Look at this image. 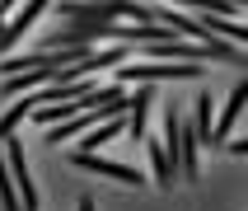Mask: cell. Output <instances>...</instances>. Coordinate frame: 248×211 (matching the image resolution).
Here are the masks:
<instances>
[{
  "mask_svg": "<svg viewBox=\"0 0 248 211\" xmlns=\"http://www.w3.org/2000/svg\"><path fill=\"white\" fill-rule=\"evenodd\" d=\"M159 80H202L197 61H131L117 70V84H159Z\"/></svg>",
  "mask_w": 248,
  "mask_h": 211,
  "instance_id": "cell-1",
  "label": "cell"
},
{
  "mask_svg": "<svg viewBox=\"0 0 248 211\" xmlns=\"http://www.w3.org/2000/svg\"><path fill=\"white\" fill-rule=\"evenodd\" d=\"M70 164L89 169V174H103V179L122 183V188H140V183H145V174H136L131 164H117V160H103L98 150H70Z\"/></svg>",
  "mask_w": 248,
  "mask_h": 211,
  "instance_id": "cell-2",
  "label": "cell"
},
{
  "mask_svg": "<svg viewBox=\"0 0 248 211\" xmlns=\"http://www.w3.org/2000/svg\"><path fill=\"white\" fill-rule=\"evenodd\" d=\"M5 164H10V179L24 197V211H38V188H33V174H28V155H24V141L10 136L5 141Z\"/></svg>",
  "mask_w": 248,
  "mask_h": 211,
  "instance_id": "cell-3",
  "label": "cell"
},
{
  "mask_svg": "<svg viewBox=\"0 0 248 211\" xmlns=\"http://www.w3.org/2000/svg\"><path fill=\"white\" fill-rule=\"evenodd\" d=\"M47 5H52V0H24V10L10 14V24L0 28V61L14 52V42H19V38H28V28L42 19V10H47Z\"/></svg>",
  "mask_w": 248,
  "mask_h": 211,
  "instance_id": "cell-4",
  "label": "cell"
},
{
  "mask_svg": "<svg viewBox=\"0 0 248 211\" xmlns=\"http://www.w3.org/2000/svg\"><path fill=\"white\" fill-rule=\"evenodd\" d=\"M244 103H248V80H239L234 89H230V98H225L220 117H216V136H211V146H225V141H230V131H234V122H239V113H244Z\"/></svg>",
  "mask_w": 248,
  "mask_h": 211,
  "instance_id": "cell-5",
  "label": "cell"
},
{
  "mask_svg": "<svg viewBox=\"0 0 248 211\" xmlns=\"http://www.w3.org/2000/svg\"><path fill=\"white\" fill-rule=\"evenodd\" d=\"M150 98L155 89L150 84H136V94H131V108H126V141H145V122H150Z\"/></svg>",
  "mask_w": 248,
  "mask_h": 211,
  "instance_id": "cell-6",
  "label": "cell"
},
{
  "mask_svg": "<svg viewBox=\"0 0 248 211\" xmlns=\"http://www.w3.org/2000/svg\"><path fill=\"white\" fill-rule=\"evenodd\" d=\"M197 127L178 117V174L183 179H202V160H197Z\"/></svg>",
  "mask_w": 248,
  "mask_h": 211,
  "instance_id": "cell-7",
  "label": "cell"
},
{
  "mask_svg": "<svg viewBox=\"0 0 248 211\" xmlns=\"http://www.w3.org/2000/svg\"><path fill=\"white\" fill-rule=\"evenodd\" d=\"M117 136H126V117H108V122H98V127H89L80 136V146L75 150H103L108 141H117Z\"/></svg>",
  "mask_w": 248,
  "mask_h": 211,
  "instance_id": "cell-8",
  "label": "cell"
},
{
  "mask_svg": "<svg viewBox=\"0 0 248 211\" xmlns=\"http://www.w3.org/2000/svg\"><path fill=\"white\" fill-rule=\"evenodd\" d=\"M89 127H98L94 108H84V113H75V117H66V122L47 127V141H52V146H61V141H75V136H84Z\"/></svg>",
  "mask_w": 248,
  "mask_h": 211,
  "instance_id": "cell-9",
  "label": "cell"
},
{
  "mask_svg": "<svg viewBox=\"0 0 248 211\" xmlns=\"http://www.w3.org/2000/svg\"><path fill=\"white\" fill-rule=\"evenodd\" d=\"M145 150H150V174H155V183L159 188H173V174H178V164L169 160V150H164V141H155V136H145Z\"/></svg>",
  "mask_w": 248,
  "mask_h": 211,
  "instance_id": "cell-10",
  "label": "cell"
},
{
  "mask_svg": "<svg viewBox=\"0 0 248 211\" xmlns=\"http://www.w3.org/2000/svg\"><path fill=\"white\" fill-rule=\"evenodd\" d=\"M192 127H197V141L211 146V136H216V98H211V89L197 94V117H192Z\"/></svg>",
  "mask_w": 248,
  "mask_h": 211,
  "instance_id": "cell-11",
  "label": "cell"
},
{
  "mask_svg": "<svg viewBox=\"0 0 248 211\" xmlns=\"http://www.w3.org/2000/svg\"><path fill=\"white\" fill-rule=\"evenodd\" d=\"M164 5H178V10H192V14H206V19H234V0H164Z\"/></svg>",
  "mask_w": 248,
  "mask_h": 211,
  "instance_id": "cell-12",
  "label": "cell"
},
{
  "mask_svg": "<svg viewBox=\"0 0 248 211\" xmlns=\"http://www.w3.org/2000/svg\"><path fill=\"white\" fill-rule=\"evenodd\" d=\"M42 84H52V70H24V75H10L0 84V94L14 98V94H28V89H42Z\"/></svg>",
  "mask_w": 248,
  "mask_h": 211,
  "instance_id": "cell-13",
  "label": "cell"
},
{
  "mask_svg": "<svg viewBox=\"0 0 248 211\" xmlns=\"http://www.w3.org/2000/svg\"><path fill=\"white\" fill-rule=\"evenodd\" d=\"M33 108H38V98H19V103H14V108L0 117V150H5V141H10L14 131L24 127V117H33Z\"/></svg>",
  "mask_w": 248,
  "mask_h": 211,
  "instance_id": "cell-14",
  "label": "cell"
},
{
  "mask_svg": "<svg viewBox=\"0 0 248 211\" xmlns=\"http://www.w3.org/2000/svg\"><path fill=\"white\" fill-rule=\"evenodd\" d=\"M202 24H206L211 38H234V42H248V28L244 24H230V19H206L202 14Z\"/></svg>",
  "mask_w": 248,
  "mask_h": 211,
  "instance_id": "cell-15",
  "label": "cell"
},
{
  "mask_svg": "<svg viewBox=\"0 0 248 211\" xmlns=\"http://www.w3.org/2000/svg\"><path fill=\"white\" fill-rule=\"evenodd\" d=\"M230 150H234V155H248V136H234V141H230Z\"/></svg>",
  "mask_w": 248,
  "mask_h": 211,
  "instance_id": "cell-16",
  "label": "cell"
},
{
  "mask_svg": "<svg viewBox=\"0 0 248 211\" xmlns=\"http://www.w3.org/2000/svg\"><path fill=\"white\" fill-rule=\"evenodd\" d=\"M80 211H98V202L94 197H80Z\"/></svg>",
  "mask_w": 248,
  "mask_h": 211,
  "instance_id": "cell-17",
  "label": "cell"
},
{
  "mask_svg": "<svg viewBox=\"0 0 248 211\" xmlns=\"http://www.w3.org/2000/svg\"><path fill=\"white\" fill-rule=\"evenodd\" d=\"M234 5H239V10H248V0H234Z\"/></svg>",
  "mask_w": 248,
  "mask_h": 211,
  "instance_id": "cell-18",
  "label": "cell"
}]
</instances>
